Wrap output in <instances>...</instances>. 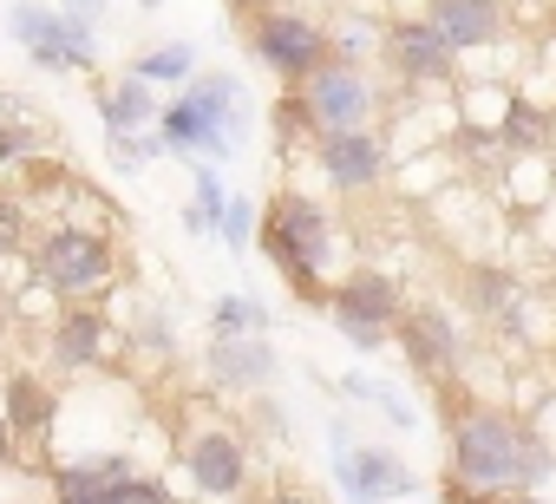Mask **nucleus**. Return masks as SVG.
I'll return each instance as SVG.
<instances>
[{
  "label": "nucleus",
  "mask_w": 556,
  "mask_h": 504,
  "mask_svg": "<svg viewBox=\"0 0 556 504\" xmlns=\"http://www.w3.org/2000/svg\"><path fill=\"white\" fill-rule=\"evenodd\" d=\"M105 348H112V322H105L99 308L66 302V308L53 315L47 354H53V367H60V374H86V367H99V361H105Z\"/></svg>",
  "instance_id": "nucleus-16"
},
{
  "label": "nucleus",
  "mask_w": 556,
  "mask_h": 504,
  "mask_svg": "<svg viewBox=\"0 0 556 504\" xmlns=\"http://www.w3.org/2000/svg\"><path fill=\"white\" fill-rule=\"evenodd\" d=\"M341 387H348L354 400H374V406H380V413H387L393 426H419V413H413V406H406V400H400V393H393L387 380H367V374H348Z\"/></svg>",
  "instance_id": "nucleus-28"
},
{
  "label": "nucleus",
  "mask_w": 556,
  "mask_h": 504,
  "mask_svg": "<svg viewBox=\"0 0 556 504\" xmlns=\"http://www.w3.org/2000/svg\"><path fill=\"white\" fill-rule=\"evenodd\" d=\"M517 504H543V497H530V491H523V497H517Z\"/></svg>",
  "instance_id": "nucleus-36"
},
{
  "label": "nucleus",
  "mask_w": 556,
  "mask_h": 504,
  "mask_svg": "<svg viewBox=\"0 0 556 504\" xmlns=\"http://www.w3.org/2000/svg\"><path fill=\"white\" fill-rule=\"evenodd\" d=\"M295 92L308 99V112H315L321 131H341V125H380V105H387V92L374 86V73H367L361 60H341V53L321 60Z\"/></svg>",
  "instance_id": "nucleus-8"
},
{
  "label": "nucleus",
  "mask_w": 556,
  "mask_h": 504,
  "mask_svg": "<svg viewBox=\"0 0 556 504\" xmlns=\"http://www.w3.org/2000/svg\"><path fill=\"white\" fill-rule=\"evenodd\" d=\"M491 138H504L510 151H536V144L549 138V118H543L536 105H523V99H504V118H497Z\"/></svg>",
  "instance_id": "nucleus-25"
},
{
  "label": "nucleus",
  "mask_w": 556,
  "mask_h": 504,
  "mask_svg": "<svg viewBox=\"0 0 556 504\" xmlns=\"http://www.w3.org/2000/svg\"><path fill=\"white\" fill-rule=\"evenodd\" d=\"M27 242H34V216H27L21 190H8V184H0V263H8V256H21Z\"/></svg>",
  "instance_id": "nucleus-27"
},
{
  "label": "nucleus",
  "mask_w": 556,
  "mask_h": 504,
  "mask_svg": "<svg viewBox=\"0 0 556 504\" xmlns=\"http://www.w3.org/2000/svg\"><path fill=\"white\" fill-rule=\"evenodd\" d=\"M328 34H334V53H341V60H361V53H374V47L387 40L374 21H341V27H328Z\"/></svg>",
  "instance_id": "nucleus-31"
},
{
  "label": "nucleus",
  "mask_w": 556,
  "mask_h": 504,
  "mask_svg": "<svg viewBox=\"0 0 556 504\" xmlns=\"http://www.w3.org/2000/svg\"><path fill=\"white\" fill-rule=\"evenodd\" d=\"M393 341L406 348L413 374H426V380H458V367H465V328L439 302H406Z\"/></svg>",
  "instance_id": "nucleus-11"
},
{
  "label": "nucleus",
  "mask_w": 556,
  "mask_h": 504,
  "mask_svg": "<svg viewBox=\"0 0 556 504\" xmlns=\"http://www.w3.org/2000/svg\"><path fill=\"white\" fill-rule=\"evenodd\" d=\"M210 335H268V308L255 295H216Z\"/></svg>",
  "instance_id": "nucleus-26"
},
{
  "label": "nucleus",
  "mask_w": 556,
  "mask_h": 504,
  "mask_svg": "<svg viewBox=\"0 0 556 504\" xmlns=\"http://www.w3.org/2000/svg\"><path fill=\"white\" fill-rule=\"evenodd\" d=\"M203 367L229 393H262L275 380V348H268V335H210Z\"/></svg>",
  "instance_id": "nucleus-15"
},
{
  "label": "nucleus",
  "mask_w": 556,
  "mask_h": 504,
  "mask_svg": "<svg viewBox=\"0 0 556 504\" xmlns=\"http://www.w3.org/2000/svg\"><path fill=\"white\" fill-rule=\"evenodd\" d=\"M229 8H236V14H255V8H268V0H229Z\"/></svg>",
  "instance_id": "nucleus-35"
},
{
  "label": "nucleus",
  "mask_w": 556,
  "mask_h": 504,
  "mask_svg": "<svg viewBox=\"0 0 556 504\" xmlns=\"http://www.w3.org/2000/svg\"><path fill=\"white\" fill-rule=\"evenodd\" d=\"M184 471L203 497H236L249 484V445L223 426H203V432L184 439Z\"/></svg>",
  "instance_id": "nucleus-14"
},
{
  "label": "nucleus",
  "mask_w": 556,
  "mask_h": 504,
  "mask_svg": "<svg viewBox=\"0 0 556 504\" xmlns=\"http://www.w3.org/2000/svg\"><path fill=\"white\" fill-rule=\"evenodd\" d=\"M27 249H34V276L53 295H86V289L112 282V269H118V236L112 229H86V223H53Z\"/></svg>",
  "instance_id": "nucleus-5"
},
{
  "label": "nucleus",
  "mask_w": 556,
  "mask_h": 504,
  "mask_svg": "<svg viewBox=\"0 0 556 504\" xmlns=\"http://www.w3.org/2000/svg\"><path fill=\"white\" fill-rule=\"evenodd\" d=\"M14 458H21V439H14V426H8V419H0V471H8Z\"/></svg>",
  "instance_id": "nucleus-34"
},
{
  "label": "nucleus",
  "mask_w": 556,
  "mask_h": 504,
  "mask_svg": "<svg viewBox=\"0 0 556 504\" xmlns=\"http://www.w3.org/2000/svg\"><path fill=\"white\" fill-rule=\"evenodd\" d=\"M328 322L341 328V341L348 348H361V354H380L387 341H393V328H400V315H406V295H400V282L393 276H380V269H354L348 282H334L328 289Z\"/></svg>",
  "instance_id": "nucleus-7"
},
{
  "label": "nucleus",
  "mask_w": 556,
  "mask_h": 504,
  "mask_svg": "<svg viewBox=\"0 0 556 504\" xmlns=\"http://www.w3.org/2000/svg\"><path fill=\"white\" fill-rule=\"evenodd\" d=\"M419 21L458 60H471V53H484V47L504 40V0H419Z\"/></svg>",
  "instance_id": "nucleus-13"
},
{
  "label": "nucleus",
  "mask_w": 556,
  "mask_h": 504,
  "mask_svg": "<svg viewBox=\"0 0 556 504\" xmlns=\"http://www.w3.org/2000/svg\"><path fill=\"white\" fill-rule=\"evenodd\" d=\"M268 125H275V138H282V144H308V151H315V138H321V125H315V112H308V99H302L295 86L268 105Z\"/></svg>",
  "instance_id": "nucleus-24"
},
{
  "label": "nucleus",
  "mask_w": 556,
  "mask_h": 504,
  "mask_svg": "<svg viewBox=\"0 0 556 504\" xmlns=\"http://www.w3.org/2000/svg\"><path fill=\"white\" fill-rule=\"evenodd\" d=\"M125 471H138L125 452H92V458H66V465H53V504H105V491H112V478H125Z\"/></svg>",
  "instance_id": "nucleus-19"
},
{
  "label": "nucleus",
  "mask_w": 556,
  "mask_h": 504,
  "mask_svg": "<svg viewBox=\"0 0 556 504\" xmlns=\"http://www.w3.org/2000/svg\"><path fill=\"white\" fill-rule=\"evenodd\" d=\"M334 445H341V452H334V478H341L348 504H393V497L419 491L413 465H406L393 445H354L348 426H334Z\"/></svg>",
  "instance_id": "nucleus-10"
},
{
  "label": "nucleus",
  "mask_w": 556,
  "mask_h": 504,
  "mask_svg": "<svg viewBox=\"0 0 556 504\" xmlns=\"http://www.w3.org/2000/svg\"><path fill=\"white\" fill-rule=\"evenodd\" d=\"M53 8H66V14H79V21H105V0H53Z\"/></svg>",
  "instance_id": "nucleus-33"
},
{
  "label": "nucleus",
  "mask_w": 556,
  "mask_h": 504,
  "mask_svg": "<svg viewBox=\"0 0 556 504\" xmlns=\"http://www.w3.org/2000/svg\"><path fill=\"white\" fill-rule=\"evenodd\" d=\"M190 210H184V223H190V236H216L223 229V210H229V190H223V177L210 171V158H190Z\"/></svg>",
  "instance_id": "nucleus-21"
},
{
  "label": "nucleus",
  "mask_w": 556,
  "mask_h": 504,
  "mask_svg": "<svg viewBox=\"0 0 556 504\" xmlns=\"http://www.w3.org/2000/svg\"><path fill=\"white\" fill-rule=\"evenodd\" d=\"M131 73H138V79H151V86H184V79L197 73V47H190V40H170V47H144V53L131 60Z\"/></svg>",
  "instance_id": "nucleus-22"
},
{
  "label": "nucleus",
  "mask_w": 556,
  "mask_h": 504,
  "mask_svg": "<svg viewBox=\"0 0 556 504\" xmlns=\"http://www.w3.org/2000/svg\"><path fill=\"white\" fill-rule=\"evenodd\" d=\"M34 151H47V131H40L21 105H0V164H14V171H21Z\"/></svg>",
  "instance_id": "nucleus-23"
},
{
  "label": "nucleus",
  "mask_w": 556,
  "mask_h": 504,
  "mask_svg": "<svg viewBox=\"0 0 556 504\" xmlns=\"http://www.w3.org/2000/svg\"><path fill=\"white\" fill-rule=\"evenodd\" d=\"M387 66H393V79L400 86H426V92H439V86H452L458 79V53L413 14V21H400V27H387Z\"/></svg>",
  "instance_id": "nucleus-12"
},
{
  "label": "nucleus",
  "mask_w": 556,
  "mask_h": 504,
  "mask_svg": "<svg viewBox=\"0 0 556 504\" xmlns=\"http://www.w3.org/2000/svg\"><path fill=\"white\" fill-rule=\"evenodd\" d=\"M92 105H99V125L112 131V138H138V131H151L157 125V86L151 79H138V73H125V79H112V86H99L92 92Z\"/></svg>",
  "instance_id": "nucleus-17"
},
{
  "label": "nucleus",
  "mask_w": 556,
  "mask_h": 504,
  "mask_svg": "<svg viewBox=\"0 0 556 504\" xmlns=\"http://www.w3.org/2000/svg\"><path fill=\"white\" fill-rule=\"evenodd\" d=\"M138 348H144L151 361H177V328H170V315H144Z\"/></svg>",
  "instance_id": "nucleus-32"
},
{
  "label": "nucleus",
  "mask_w": 556,
  "mask_h": 504,
  "mask_svg": "<svg viewBox=\"0 0 556 504\" xmlns=\"http://www.w3.org/2000/svg\"><path fill=\"white\" fill-rule=\"evenodd\" d=\"M387 131L380 125H341V131H321L315 138V171L334 197H367L380 190L387 177Z\"/></svg>",
  "instance_id": "nucleus-9"
},
{
  "label": "nucleus",
  "mask_w": 556,
  "mask_h": 504,
  "mask_svg": "<svg viewBox=\"0 0 556 504\" xmlns=\"http://www.w3.org/2000/svg\"><path fill=\"white\" fill-rule=\"evenodd\" d=\"M216 236L242 256V249L255 242V203H249V197H229V210H223V229H216Z\"/></svg>",
  "instance_id": "nucleus-30"
},
{
  "label": "nucleus",
  "mask_w": 556,
  "mask_h": 504,
  "mask_svg": "<svg viewBox=\"0 0 556 504\" xmlns=\"http://www.w3.org/2000/svg\"><path fill=\"white\" fill-rule=\"evenodd\" d=\"M262 256L289 276V289L302 302H328L334 263H341V242H334L328 210L308 190H282V197L262 210Z\"/></svg>",
  "instance_id": "nucleus-3"
},
{
  "label": "nucleus",
  "mask_w": 556,
  "mask_h": 504,
  "mask_svg": "<svg viewBox=\"0 0 556 504\" xmlns=\"http://www.w3.org/2000/svg\"><path fill=\"white\" fill-rule=\"evenodd\" d=\"M138 8H164V0H138Z\"/></svg>",
  "instance_id": "nucleus-37"
},
{
  "label": "nucleus",
  "mask_w": 556,
  "mask_h": 504,
  "mask_svg": "<svg viewBox=\"0 0 556 504\" xmlns=\"http://www.w3.org/2000/svg\"><path fill=\"white\" fill-rule=\"evenodd\" d=\"M105 504H177V497H170L164 478H151V471H125V478H112Z\"/></svg>",
  "instance_id": "nucleus-29"
},
{
  "label": "nucleus",
  "mask_w": 556,
  "mask_h": 504,
  "mask_svg": "<svg viewBox=\"0 0 556 504\" xmlns=\"http://www.w3.org/2000/svg\"><path fill=\"white\" fill-rule=\"evenodd\" d=\"M465 302H471V315H484V322H497V328H517V322H523V289H517V276H504V269H491V263H471V269H465Z\"/></svg>",
  "instance_id": "nucleus-20"
},
{
  "label": "nucleus",
  "mask_w": 556,
  "mask_h": 504,
  "mask_svg": "<svg viewBox=\"0 0 556 504\" xmlns=\"http://www.w3.org/2000/svg\"><path fill=\"white\" fill-rule=\"evenodd\" d=\"M0 419L14 426V439H47L60 419V400L40 374H8L0 380Z\"/></svg>",
  "instance_id": "nucleus-18"
},
{
  "label": "nucleus",
  "mask_w": 556,
  "mask_h": 504,
  "mask_svg": "<svg viewBox=\"0 0 556 504\" xmlns=\"http://www.w3.org/2000/svg\"><path fill=\"white\" fill-rule=\"evenodd\" d=\"M445 471L458 497H523L556 471V452L504 406H458L445 439Z\"/></svg>",
  "instance_id": "nucleus-1"
},
{
  "label": "nucleus",
  "mask_w": 556,
  "mask_h": 504,
  "mask_svg": "<svg viewBox=\"0 0 556 504\" xmlns=\"http://www.w3.org/2000/svg\"><path fill=\"white\" fill-rule=\"evenodd\" d=\"M249 125H255V105H249V86L236 73H190L164 105H157V125L151 138L138 144L144 158H236L249 144Z\"/></svg>",
  "instance_id": "nucleus-2"
},
{
  "label": "nucleus",
  "mask_w": 556,
  "mask_h": 504,
  "mask_svg": "<svg viewBox=\"0 0 556 504\" xmlns=\"http://www.w3.org/2000/svg\"><path fill=\"white\" fill-rule=\"evenodd\" d=\"M242 47H249V60L255 66H268L282 86H302L321 60H334V34L315 21V14H302V8H255V14H242Z\"/></svg>",
  "instance_id": "nucleus-4"
},
{
  "label": "nucleus",
  "mask_w": 556,
  "mask_h": 504,
  "mask_svg": "<svg viewBox=\"0 0 556 504\" xmlns=\"http://www.w3.org/2000/svg\"><path fill=\"white\" fill-rule=\"evenodd\" d=\"M8 34L21 40V53L40 73H92L99 66V27L66 14V8H53V0H14Z\"/></svg>",
  "instance_id": "nucleus-6"
}]
</instances>
